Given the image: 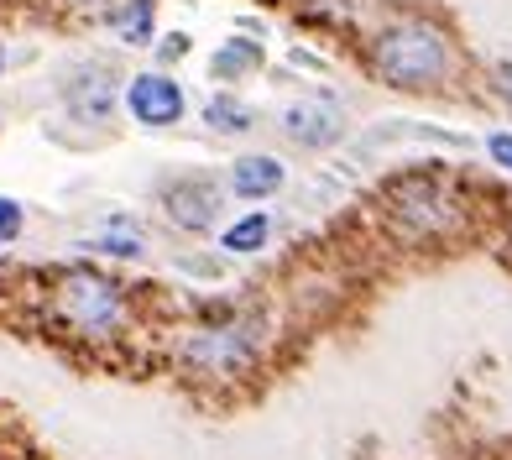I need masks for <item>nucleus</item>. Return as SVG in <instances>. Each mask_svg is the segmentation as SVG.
Instances as JSON below:
<instances>
[{
	"instance_id": "nucleus-1",
	"label": "nucleus",
	"mask_w": 512,
	"mask_h": 460,
	"mask_svg": "<svg viewBox=\"0 0 512 460\" xmlns=\"http://www.w3.org/2000/svg\"><path fill=\"white\" fill-rule=\"evenodd\" d=\"M371 68L392 89H439L455 68L450 37L429 21H392L371 37Z\"/></svg>"
},
{
	"instance_id": "nucleus-2",
	"label": "nucleus",
	"mask_w": 512,
	"mask_h": 460,
	"mask_svg": "<svg viewBox=\"0 0 512 460\" xmlns=\"http://www.w3.org/2000/svg\"><path fill=\"white\" fill-rule=\"evenodd\" d=\"M53 314L68 335L79 340H110L126 330V288L100 278V272H68L53 288Z\"/></svg>"
},
{
	"instance_id": "nucleus-3",
	"label": "nucleus",
	"mask_w": 512,
	"mask_h": 460,
	"mask_svg": "<svg viewBox=\"0 0 512 460\" xmlns=\"http://www.w3.org/2000/svg\"><path fill=\"white\" fill-rule=\"evenodd\" d=\"M262 351V319L256 314H225L215 325H199L183 340V361L194 377H241Z\"/></svg>"
},
{
	"instance_id": "nucleus-4",
	"label": "nucleus",
	"mask_w": 512,
	"mask_h": 460,
	"mask_svg": "<svg viewBox=\"0 0 512 460\" xmlns=\"http://www.w3.org/2000/svg\"><path fill=\"white\" fill-rule=\"evenodd\" d=\"M387 210L398 220L408 236H445L465 220V204L455 194V183L434 178V173H413V178H398L387 189Z\"/></svg>"
},
{
	"instance_id": "nucleus-5",
	"label": "nucleus",
	"mask_w": 512,
	"mask_h": 460,
	"mask_svg": "<svg viewBox=\"0 0 512 460\" xmlns=\"http://www.w3.org/2000/svg\"><path fill=\"white\" fill-rule=\"evenodd\" d=\"M220 210H225V194H220V183L209 173H183V178H173L168 189H162V215H168V225H178L183 236L215 230Z\"/></svg>"
},
{
	"instance_id": "nucleus-6",
	"label": "nucleus",
	"mask_w": 512,
	"mask_h": 460,
	"mask_svg": "<svg viewBox=\"0 0 512 460\" xmlns=\"http://www.w3.org/2000/svg\"><path fill=\"white\" fill-rule=\"evenodd\" d=\"M277 131L304 152H324L345 136V110H340L335 95H304V100H293L283 115H277Z\"/></svg>"
},
{
	"instance_id": "nucleus-7",
	"label": "nucleus",
	"mask_w": 512,
	"mask_h": 460,
	"mask_svg": "<svg viewBox=\"0 0 512 460\" xmlns=\"http://www.w3.org/2000/svg\"><path fill=\"white\" fill-rule=\"evenodd\" d=\"M126 110H131L136 126L162 131V126H178L183 121L189 100H183V84L173 74H157V68H152V74H136L126 84Z\"/></svg>"
},
{
	"instance_id": "nucleus-8",
	"label": "nucleus",
	"mask_w": 512,
	"mask_h": 460,
	"mask_svg": "<svg viewBox=\"0 0 512 460\" xmlns=\"http://www.w3.org/2000/svg\"><path fill=\"white\" fill-rule=\"evenodd\" d=\"M63 100H68V115H74V121L105 126L110 110H115V79H110V68H105V63L79 68V74L63 84Z\"/></svg>"
},
{
	"instance_id": "nucleus-9",
	"label": "nucleus",
	"mask_w": 512,
	"mask_h": 460,
	"mask_svg": "<svg viewBox=\"0 0 512 460\" xmlns=\"http://www.w3.org/2000/svg\"><path fill=\"white\" fill-rule=\"evenodd\" d=\"M283 183H288V168H283V157H272V152H246V157H236V168H230V194L246 199V204L272 199Z\"/></svg>"
},
{
	"instance_id": "nucleus-10",
	"label": "nucleus",
	"mask_w": 512,
	"mask_h": 460,
	"mask_svg": "<svg viewBox=\"0 0 512 460\" xmlns=\"http://www.w3.org/2000/svg\"><path fill=\"white\" fill-rule=\"evenodd\" d=\"M152 27H157V6H152V0H121V6L110 11V32L121 42H131V48L152 42Z\"/></svg>"
},
{
	"instance_id": "nucleus-11",
	"label": "nucleus",
	"mask_w": 512,
	"mask_h": 460,
	"mask_svg": "<svg viewBox=\"0 0 512 460\" xmlns=\"http://www.w3.org/2000/svg\"><path fill=\"white\" fill-rule=\"evenodd\" d=\"M267 236H272V215H267V210H251V215H241L236 225L225 230L220 246L230 251V257H251V251L267 246Z\"/></svg>"
},
{
	"instance_id": "nucleus-12",
	"label": "nucleus",
	"mask_w": 512,
	"mask_h": 460,
	"mask_svg": "<svg viewBox=\"0 0 512 460\" xmlns=\"http://www.w3.org/2000/svg\"><path fill=\"white\" fill-rule=\"evenodd\" d=\"M251 121H256L251 105H246V100H236V95H215V100L204 105V126L215 131V136H246V131H251Z\"/></svg>"
},
{
	"instance_id": "nucleus-13",
	"label": "nucleus",
	"mask_w": 512,
	"mask_h": 460,
	"mask_svg": "<svg viewBox=\"0 0 512 460\" xmlns=\"http://www.w3.org/2000/svg\"><path fill=\"white\" fill-rule=\"evenodd\" d=\"M251 68H262V42H246V37H230L225 48L209 58V74L215 79H241Z\"/></svg>"
},
{
	"instance_id": "nucleus-14",
	"label": "nucleus",
	"mask_w": 512,
	"mask_h": 460,
	"mask_svg": "<svg viewBox=\"0 0 512 460\" xmlns=\"http://www.w3.org/2000/svg\"><path fill=\"white\" fill-rule=\"evenodd\" d=\"M89 246H95V251H105V257H131V262H136V257H142V251H147L142 230H131V225H110L105 236H95Z\"/></svg>"
},
{
	"instance_id": "nucleus-15",
	"label": "nucleus",
	"mask_w": 512,
	"mask_h": 460,
	"mask_svg": "<svg viewBox=\"0 0 512 460\" xmlns=\"http://www.w3.org/2000/svg\"><path fill=\"white\" fill-rule=\"evenodd\" d=\"M21 225H27V215H21V199H6V194H0V246L16 241Z\"/></svg>"
},
{
	"instance_id": "nucleus-16",
	"label": "nucleus",
	"mask_w": 512,
	"mask_h": 460,
	"mask_svg": "<svg viewBox=\"0 0 512 460\" xmlns=\"http://www.w3.org/2000/svg\"><path fill=\"white\" fill-rule=\"evenodd\" d=\"M486 152H492V163L512 173V131H497V136H486Z\"/></svg>"
},
{
	"instance_id": "nucleus-17",
	"label": "nucleus",
	"mask_w": 512,
	"mask_h": 460,
	"mask_svg": "<svg viewBox=\"0 0 512 460\" xmlns=\"http://www.w3.org/2000/svg\"><path fill=\"white\" fill-rule=\"evenodd\" d=\"M492 89H497L502 105H512V58H502V63L492 68Z\"/></svg>"
},
{
	"instance_id": "nucleus-18",
	"label": "nucleus",
	"mask_w": 512,
	"mask_h": 460,
	"mask_svg": "<svg viewBox=\"0 0 512 460\" xmlns=\"http://www.w3.org/2000/svg\"><path fill=\"white\" fill-rule=\"evenodd\" d=\"M157 53H162V63H173V58H183V53H189V37H183V32L162 37V42H157Z\"/></svg>"
},
{
	"instance_id": "nucleus-19",
	"label": "nucleus",
	"mask_w": 512,
	"mask_h": 460,
	"mask_svg": "<svg viewBox=\"0 0 512 460\" xmlns=\"http://www.w3.org/2000/svg\"><path fill=\"white\" fill-rule=\"evenodd\" d=\"M0 68H6V48H0Z\"/></svg>"
}]
</instances>
